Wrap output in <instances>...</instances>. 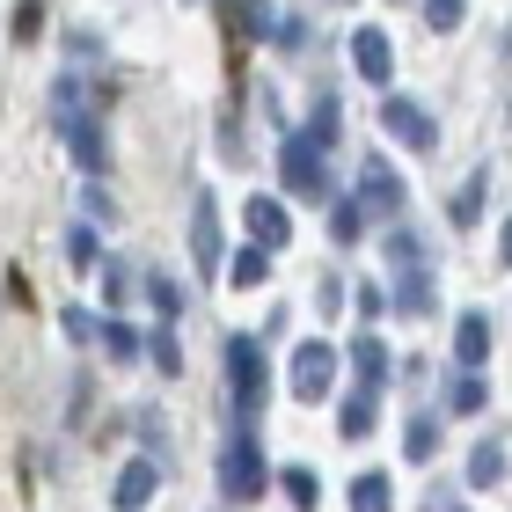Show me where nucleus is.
Instances as JSON below:
<instances>
[{
	"label": "nucleus",
	"mask_w": 512,
	"mask_h": 512,
	"mask_svg": "<svg viewBox=\"0 0 512 512\" xmlns=\"http://www.w3.org/2000/svg\"><path fill=\"white\" fill-rule=\"evenodd\" d=\"M352 300H359V315H366V330H374V322L388 315V286H374V278H366V286H359Z\"/></svg>",
	"instance_id": "c756f323"
},
{
	"label": "nucleus",
	"mask_w": 512,
	"mask_h": 512,
	"mask_svg": "<svg viewBox=\"0 0 512 512\" xmlns=\"http://www.w3.org/2000/svg\"><path fill=\"white\" fill-rule=\"evenodd\" d=\"M59 139H66V154H74L88 176H103V169H110V147H103L96 110H66V118H59Z\"/></svg>",
	"instance_id": "0eeeda50"
},
{
	"label": "nucleus",
	"mask_w": 512,
	"mask_h": 512,
	"mask_svg": "<svg viewBox=\"0 0 512 512\" xmlns=\"http://www.w3.org/2000/svg\"><path fill=\"white\" fill-rule=\"evenodd\" d=\"M498 256H505V271H512V213H505V227H498Z\"/></svg>",
	"instance_id": "f704fd0d"
},
{
	"label": "nucleus",
	"mask_w": 512,
	"mask_h": 512,
	"mask_svg": "<svg viewBox=\"0 0 512 512\" xmlns=\"http://www.w3.org/2000/svg\"><path fill=\"white\" fill-rule=\"evenodd\" d=\"M278 491H286L300 512H315V505H322V476H315V469H278Z\"/></svg>",
	"instance_id": "412c9836"
},
{
	"label": "nucleus",
	"mask_w": 512,
	"mask_h": 512,
	"mask_svg": "<svg viewBox=\"0 0 512 512\" xmlns=\"http://www.w3.org/2000/svg\"><path fill=\"white\" fill-rule=\"evenodd\" d=\"M403 278H395V293H388V308H403V315H432V300H439V286H432V271L425 264H395Z\"/></svg>",
	"instance_id": "9b49d317"
},
{
	"label": "nucleus",
	"mask_w": 512,
	"mask_h": 512,
	"mask_svg": "<svg viewBox=\"0 0 512 512\" xmlns=\"http://www.w3.org/2000/svg\"><path fill=\"white\" fill-rule=\"evenodd\" d=\"M403 454H410V461H432V454H439V417H432V410L403 425Z\"/></svg>",
	"instance_id": "aec40b11"
},
{
	"label": "nucleus",
	"mask_w": 512,
	"mask_h": 512,
	"mask_svg": "<svg viewBox=\"0 0 512 512\" xmlns=\"http://www.w3.org/2000/svg\"><path fill=\"white\" fill-rule=\"evenodd\" d=\"M344 359H352V374H359V388H388V374H395V352H388V344L374 337V330H359L352 337V352H344Z\"/></svg>",
	"instance_id": "9d476101"
},
{
	"label": "nucleus",
	"mask_w": 512,
	"mask_h": 512,
	"mask_svg": "<svg viewBox=\"0 0 512 512\" xmlns=\"http://www.w3.org/2000/svg\"><path fill=\"white\" fill-rule=\"evenodd\" d=\"M425 512H461V505H454L447 491H432V498H425Z\"/></svg>",
	"instance_id": "c9c22d12"
},
{
	"label": "nucleus",
	"mask_w": 512,
	"mask_h": 512,
	"mask_svg": "<svg viewBox=\"0 0 512 512\" xmlns=\"http://www.w3.org/2000/svg\"><path fill=\"white\" fill-rule=\"evenodd\" d=\"M403 198H410V191H403V176H395V161L366 154V161H359V198H352V205H359L366 220H395V213H403Z\"/></svg>",
	"instance_id": "20e7f679"
},
{
	"label": "nucleus",
	"mask_w": 512,
	"mask_h": 512,
	"mask_svg": "<svg viewBox=\"0 0 512 512\" xmlns=\"http://www.w3.org/2000/svg\"><path fill=\"white\" fill-rule=\"evenodd\" d=\"M125 293H132V271L125 264H103V300H110V308H125Z\"/></svg>",
	"instance_id": "473e14b6"
},
{
	"label": "nucleus",
	"mask_w": 512,
	"mask_h": 512,
	"mask_svg": "<svg viewBox=\"0 0 512 512\" xmlns=\"http://www.w3.org/2000/svg\"><path fill=\"white\" fill-rule=\"evenodd\" d=\"M59 330L74 337V344H103V315H88V308H66V315H59Z\"/></svg>",
	"instance_id": "a878e982"
},
{
	"label": "nucleus",
	"mask_w": 512,
	"mask_h": 512,
	"mask_svg": "<svg viewBox=\"0 0 512 512\" xmlns=\"http://www.w3.org/2000/svg\"><path fill=\"white\" fill-rule=\"evenodd\" d=\"M147 300H154V315H161V322H176V315H183V286H176V278H147Z\"/></svg>",
	"instance_id": "393cba45"
},
{
	"label": "nucleus",
	"mask_w": 512,
	"mask_h": 512,
	"mask_svg": "<svg viewBox=\"0 0 512 512\" xmlns=\"http://www.w3.org/2000/svg\"><path fill=\"white\" fill-rule=\"evenodd\" d=\"M483 403H491V388H483V374H454V388H447V410H454V417H476Z\"/></svg>",
	"instance_id": "4be33fe9"
},
{
	"label": "nucleus",
	"mask_w": 512,
	"mask_h": 512,
	"mask_svg": "<svg viewBox=\"0 0 512 512\" xmlns=\"http://www.w3.org/2000/svg\"><path fill=\"white\" fill-rule=\"evenodd\" d=\"M66 264H74L81 278H88V271H103V242H96V227H74V235H66Z\"/></svg>",
	"instance_id": "5701e85b"
},
{
	"label": "nucleus",
	"mask_w": 512,
	"mask_h": 512,
	"mask_svg": "<svg viewBox=\"0 0 512 512\" xmlns=\"http://www.w3.org/2000/svg\"><path fill=\"white\" fill-rule=\"evenodd\" d=\"M278 483V469L264 461V447H256V425H235V439L220 447V491L227 505H256Z\"/></svg>",
	"instance_id": "f257e3e1"
},
{
	"label": "nucleus",
	"mask_w": 512,
	"mask_h": 512,
	"mask_svg": "<svg viewBox=\"0 0 512 512\" xmlns=\"http://www.w3.org/2000/svg\"><path fill=\"white\" fill-rule=\"evenodd\" d=\"M352 512H395V483H388L381 469H366V476L352 483Z\"/></svg>",
	"instance_id": "a211bd4d"
},
{
	"label": "nucleus",
	"mask_w": 512,
	"mask_h": 512,
	"mask_svg": "<svg viewBox=\"0 0 512 512\" xmlns=\"http://www.w3.org/2000/svg\"><path fill=\"white\" fill-rule=\"evenodd\" d=\"M242 227H249L256 249H286V242H293V213H286L278 198H256V191H249V205H242Z\"/></svg>",
	"instance_id": "6e6552de"
},
{
	"label": "nucleus",
	"mask_w": 512,
	"mask_h": 512,
	"mask_svg": "<svg viewBox=\"0 0 512 512\" xmlns=\"http://www.w3.org/2000/svg\"><path fill=\"white\" fill-rule=\"evenodd\" d=\"M191 249H198V271H220V205L198 191V213H191Z\"/></svg>",
	"instance_id": "4468645a"
},
{
	"label": "nucleus",
	"mask_w": 512,
	"mask_h": 512,
	"mask_svg": "<svg viewBox=\"0 0 512 512\" xmlns=\"http://www.w3.org/2000/svg\"><path fill=\"white\" fill-rule=\"evenodd\" d=\"M147 352H154V366H161V374H183V352H176V337H169V330H154V344H147Z\"/></svg>",
	"instance_id": "2f4dec72"
},
{
	"label": "nucleus",
	"mask_w": 512,
	"mask_h": 512,
	"mask_svg": "<svg viewBox=\"0 0 512 512\" xmlns=\"http://www.w3.org/2000/svg\"><path fill=\"white\" fill-rule=\"evenodd\" d=\"M498 476H505V447H498V439H483V447L469 454V491H491Z\"/></svg>",
	"instance_id": "6ab92c4d"
},
{
	"label": "nucleus",
	"mask_w": 512,
	"mask_h": 512,
	"mask_svg": "<svg viewBox=\"0 0 512 512\" xmlns=\"http://www.w3.org/2000/svg\"><path fill=\"white\" fill-rule=\"evenodd\" d=\"M154 491H161V469H154V461H125V469H118V491H110V505H118V512H139Z\"/></svg>",
	"instance_id": "ddd939ff"
},
{
	"label": "nucleus",
	"mask_w": 512,
	"mask_h": 512,
	"mask_svg": "<svg viewBox=\"0 0 512 512\" xmlns=\"http://www.w3.org/2000/svg\"><path fill=\"white\" fill-rule=\"evenodd\" d=\"M103 352H110V359H139V330H125V322H103Z\"/></svg>",
	"instance_id": "c85d7f7f"
},
{
	"label": "nucleus",
	"mask_w": 512,
	"mask_h": 512,
	"mask_svg": "<svg viewBox=\"0 0 512 512\" xmlns=\"http://www.w3.org/2000/svg\"><path fill=\"white\" fill-rule=\"evenodd\" d=\"M381 125H388L395 147H410V154H432L439 147V125L425 118V103H410V96H388L381 103Z\"/></svg>",
	"instance_id": "423d86ee"
},
{
	"label": "nucleus",
	"mask_w": 512,
	"mask_h": 512,
	"mask_svg": "<svg viewBox=\"0 0 512 512\" xmlns=\"http://www.w3.org/2000/svg\"><path fill=\"white\" fill-rule=\"evenodd\" d=\"M359 227H366V213H359L352 198H337V205H330V235H337V242H359Z\"/></svg>",
	"instance_id": "cd10ccee"
},
{
	"label": "nucleus",
	"mask_w": 512,
	"mask_h": 512,
	"mask_svg": "<svg viewBox=\"0 0 512 512\" xmlns=\"http://www.w3.org/2000/svg\"><path fill=\"white\" fill-rule=\"evenodd\" d=\"M337 132H344V125H337V103L322 96V103H315V125H308V139H315L322 154H330V147H337Z\"/></svg>",
	"instance_id": "bb28decb"
},
{
	"label": "nucleus",
	"mask_w": 512,
	"mask_h": 512,
	"mask_svg": "<svg viewBox=\"0 0 512 512\" xmlns=\"http://www.w3.org/2000/svg\"><path fill=\"white\" fill-rule=\"evenodd\" d=\"M352 66H359V81H374V88H388L395 81V44H388V30H352Z\"/></svg>",
	"instance_id": "1a4fd4ad"
},
{
	"label": "nucleus",
	"mask_w": 512,
	"mask_h": 512,
	"mask_svg": "<svg viewBox=\"0 0 512 512\" xmlns=\"http://www.w3.org/2000/svg\"><path fill=\"white\" fill-rule=\"evenodd\" d=\"M337 344H322V337H308V344H300V352H293V366H286V381H293V395H300V403H322V395H330L337 388Z\"/></svg>",
	"instance_id": "39448f33"
},
{
	"label": "nucleus",
	"mask_w": 512,
	"mask_h": 512,
	"mask_svg": "<svg viewBox=\"0 0 512 512\" xmlns=\"http://www.w3.org/2000/svg\"><path fill=\"white\" fill-rule=\"evenodd\" d=\"M454 359H461V374L491 366V315H461L454 322Z\"/></svg>",
	"instance_id": "f8f14e48"
},
{
	"label": "nucleus",
	"mask_w": 512,
	"mask_h": 512,
	"mask_svg": "<svg viewBox=\"0 0 512 512\" xmlns=\"http://www.w3.org/2000/svg\"><path fill=\"white\" fill-rule=\"evenodd\" d=\"M483 183H491V176H469V183L454 191V205H447L454 227H476V213H483Z\"/></svg>",
	"instance_id": "b1692460"
},
{
	"label": "nucleus",
	"mask_w": 512,
	"mask_h": 512,
	"mask_svg": "<svg viewBox=\"0 0 512 512\" xmlns=\"http://www.w3.org/2000/svg\"><path fill=\"white\" fill-rule=\"evenodd\" d=\"M425 22H432L439 37H447V30H461V0H425Z\"/></svg>",
	"instance_id": "7c9ffc66"
},
{
	"label": "nucleus",
	"mask_w": 512,
	"mask_h": 512,
	"mask_svg": "<svg viewBox=\"0 0 512 512\" xmlns=\"http://www.w3.org/2000/svg\"><path fill=\"white\" fill-rule=\"evenodd\" d=\"M374 410H381V388H352V395H344V410H337V432L344 439H366V432H374Z\"/></svg>",
	"instance_id": "dca6fc26"
},
{
	"label": "nucleus",
	"mask_w": 512,
	"mask_h": 512,
	"mask_svg": "<svg viewBox=\"0 0 512 512\" xmlns=\"http://www.w3.org/2000/svg\"><path fill=\"white\" fill-rule=\"evenodd\" d=\"M264 278H271V249H235V256H227V286H264Z\"/></svg>",
	"instance_id": "f3484780"
},
{
	"label": "nucleus",
	"mask_w": 512,
	"mask_h": 512,
	"mask_svg": "<svg viewBox=\"0 0 512 512\" xmlns=\"http://www.w3.org/2000/svg\"><path fill=\"white\" fill-rule=\"evenodd\" d=\"M37 30H44V15H37V0H22V8H15V37H22V44H30Z\"/></svg>",
	"instance_id": "72a5a7b5"
},
{
	"label": "nucleus",
	"mask_w": 512,
	"mask_h": 512,
	"mask_svg": "<svg viewBox=\"0 0 512 512\" xmlns=\"http://www.w3.org/2000/svg\"><path fill=\"white\" fill-rule=\"evenodd\" d=\"M227 403H235L242 425H256L271 403V366H264V344L256 337H227Z\"/></svg>",
	"instance_id": "f03ea898"
},
{
	"label": "nucleus",
	"mask_w": 512,
	"mask_h": 512,
	"mask_svg": "<svg viewBox=\"0 0 512 512\" xmlns=\"http://www.w3.org/2000/svg\"><path fill=\"white\" fill-rule=\"evenodd\" d=\"M220 8H227V30H235V37H278L271 0H220Z\"/></svg>",
	"instance_id": "2eb2a0df"
},
{
	"label": "nucleus",
	"mask_w": 512,
	"mask_h": 512,
	"mask_svg": "<svg viewBox=\"0 0 512 512\" xmlns=\"http://www.w3.org/2000/svg\"><path fill=\"white\" fill-rule=\"evenodd\" d=\"M278 183H286L293 198H315V205H330V191H337L330 183V154H322L308 132H293L286 147H278Z\"/></svg>",
	"instance_id": "7ed1b4c3"
}]
</instances>
